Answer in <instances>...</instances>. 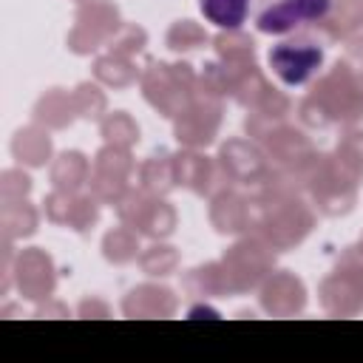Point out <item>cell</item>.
<instances>
[{"mask_svg": "<svg viewBox=\"0 0 363 363\" xmlns=\"http://www.w3.org/2000/svg\"><path fill=\"white\" fill-rule=\"evenodd\" d=\"M323 62V48L312 37L284 40L269 51V65L286 85H303Z\"/></svg>", "mask_w": 363, "mask_h": 363, "instance_id": "6da1fadb", "label": "cell"}, {"mask_svg": "<svg viewBox=\"0 0 363 363\" xmlns=\"http://www.w3.org/2000/svg\"><path fill=\"white\" fill-rule=\"evenodd\" d=\"M332 0H258L255 23L267 34H286L301 23L320 20Z\"/></svg>", "mask_w": 363, "mask_h": 363, "instance_id": "7a4b0ae2", "label": "cell"}, {"mask_svg": "<svg viewBox=\"0 0 363 363\" xmlns=\"http://www.w3.org/2000/svg\"><path fill=\"white\" fill-rule=\"evenodd\" d=\"M201 14L218 28H238L247 20L250 0H199Z\"/></svg>", "mask_w": 363, "mask_h": 363, "instance_id": "3957f363", "label": "cell"}]
</instances>
